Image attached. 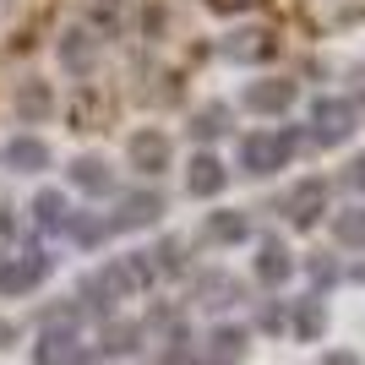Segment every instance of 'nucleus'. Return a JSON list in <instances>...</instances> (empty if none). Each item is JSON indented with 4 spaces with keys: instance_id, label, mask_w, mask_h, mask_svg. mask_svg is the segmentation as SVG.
I'll return each mask as SVG.
<instances>
[{
    "instance_id": "nucleus-16",
    "label": "nucleus",
    "mask_w": 365,
    "mask_h": 365,
    "mask_svg": "<svg viewBox=\"0 0 365 365\" xmlns=\"http://www.w3.org/2000/svg\"><path fill=\"white\" fill-rule=\"evenodd\" d=\"M66 180H71L76 191H88V197H109V191H115V169H109L98 153H82V158H71Z\"/></svg>"
},
{
    "instance_id": "nucleus-29",
    "label": "nucleus",
    "mask_w": 365,
    "mask_h": 365,
    "mask_svg": "<svg viewBox=\"0 0 365 365\" xmlns=\"http://www.w3.org/2000/svg\"><path fill=\"white\" fill-rule=\"evenodd\" d=\"M148 262H153V273H185V240L180 235H164L148 251Z\"/></svg>"
},
{
    "instance_id": "nucleus-11",
    "label": "nucleus",
    "mask_w": 365,
    "mask_h": 365,
    "mask_svg": "<svg viewBox=\"0 0 365 365\" xmlns=\"http://www.w3.org/2000/svg\"><path fill=\"white\" fill-rule=\"evenodd\" d=\"M55 55H61V66H66L71 76H82V82H88L93 66H98V38H93L88 28H66L61 38H55Z\"/></svg>"
},
{
    "instance_id": "nucleus-35",
    "label": "nucleus",
    "mask_w": 365,
    "mask_h": 365,
    "mask_svg": "<svg viewBox=\"0 0 365 365\" xmlns=\"http://www.w3.org/2000/svg\"><path fill=\"white\" fill-rule=\"evenodd\" d=\"M322 365H360V360H354L349 349H333V354H327V360H322Z\"/></svg>"
},
{
    "instance_id": "nucleus-34",
    "label": "nucleus",
    "mask_w": 365,
    "mask_h": 365,
    "mask_svg": "<svg viewBox=\"0 0 365 365\" xmlns=\"http://www.w3.org/2000/svg\"><path fill=\"white\" fill-rule=\"evenodd\" d=\"M11 344H16V322L0 317V349H11Z\"/></svg>"
},
{
    "instance_id": "nucleus-7",
    "label": "nucleus",
    "mask_w": 365,
    "mask_h": 365,
    "mask_svg": "<svg viewBox=\"0 0 365 365\" xmlns=\"http://www.w3.org/2000/svg\"><path fill=\"white\" fill-rule=\"evenodd\" d=\"M82 28L109 44V38H125L131 33V0H82Z\"/></svg>"
},
{
    "instance_id": "nucleus-31",
    "label": "nucleus",
    "mask_w": 365,
    "mask_h": 365,
    "mask_svg": "<svg viewBox=\"0 0 365 365\" xmlns=\"http://www.w3.org/2000/svg\"><path fill=\"white\" fill-rule=\"evenodd\" d=\"M305 273L327 289V284H338V262H333V257H311V262H305Z\"/></svg>"
},
{
    "instance_id": "nucleus-13",
    "label": "nucleus",
    "mask_w": 365,
    "mask_h": 365,
    "mask_svg": "<svg viewBox=\"0 0 365 365\" xmlns=\"http://www.w3.org/2000/svg\"><path fill=\"white\" fill-rule=\"evenodd\" d=\"M224 185H229V169H224V158H218V153H197V158L185 164V191H191L197 202L224 197Z\"/></svg>"
},
{
    "instance_id": "nucleus-26",
    "label": "nucleus",
    "mask_w": 365,
    "mask_h": 365,
    "mask_svg": "<svg viewBox=\"0 0 365 365\" xmlns=\"http://www.w3.org/2000/svg\"><path fill=\"white\" fill-rule=\"evenodd\" d=\"M148 333H164V344H169V354H185V322H180V311H169V305H158L148 317V327H142V338Z\"/></svg>"
},
{
    "instance_id": "nucleus-36",
    "label": "nucleus",
    "mask_w": 365,
    "mask_h": 365,
    "mask_svg": "<svg viewBox=\"0 0 365 365\" xmlns=\"http://www.w3.org/2000/svg\"><path fill=\"white\" fill-rule=\"evenodd\" d=\"M6 235H11V207L0 202V240H6Z\"/></svg>"
},
{
    "instance_id": "nucleus-3",
    "label": "nucleus",
    "mask_w": 365,
    "mask_h": 365,
    "mask_svg": "<svg viewBox=\"0 0 365 365\" xmlns=\"http://www.w3.org/2000/svg\"><path fill=\"white\" fill-rule=\"evenodd\" d=\"M354 125H360V115H354L349 98H317L311 104V142L317 148H344L354 137Z\"/></svg>"
},
{
    "instance_id": "nucleus-21",
    "label": "nucleus",
    "mask_w": 365,
    "mask_h": 365,
    "mask_svg": "<svg viewBox=\"0 0 365 365\" xmlns=\"http://www.w3.org/2000/svg\"><path fill=\"white\" fill-rule=\"evenodd\" d=\"M98 349H104V354H137L142 349V322L109 317L104 327H98Z\"/></svg>"
},
{
    "instance_id": "nucleus-12",
    "label": "nucleus",
    "mask_w": 365,
    "mask_h": 365,
    "mask_svg": "<svg viewBox=\"0 0 365 365\" xmlns=\"http://www.w3.org/2000/svg\"><path fill=\"white\" fill-rule=\"evenodd\" d=\"M11 109H16V120H22V125H44L49 115H55V88H49L44 76H28V82H16Z\"/></svg>"
},
{
    "instance_id": "nucleus-2",
    "label": "nucleus",
    "mask_w": 365,
    "mask_h": 365,
    "mask_svg": "<svg viewBox=\"0 0 365 365\" xmlns=\"http://www.w3.org/2000/svg\"><path fill=\"white\" fill-rule=\"evenodd\" d=\"M300 142H305L300 131H251L240 142V169L245 175H278L300 153Z\"/></svg>"
},
{
    "instance_id": "nucleus-32",
    "label": "nucleus",
    "mask_w": 365,
    "mask_h": 365,
    "mask_svg": "<svg viewBox=\"0 0 365 365\" xmlns=\"http://www.w3.org/2000/svg\"><path fill=\"white\" fill-rule=\"evenodd\" d=\"M344 180H349L354 191H365V153H354V158H349V169H344Z\"/></svg>"
},
{
    "instance_id": "nucleus-8",
    "label": "nucleus",
    "mask_w": 365,
    "mask_h": 365,
    "mask_svg": "<svg viewBox=\"0 0 365 365\" xmlns=\"http://www.w3.org/2000/svg\"><path fill=\"white\" fill-rule=\"evenodd\" d=\"M294 98H300V88H294L289 76H262V82H251V88L240 93V104L251 109V115H289Z\"/></svg>"
},
{
    "instance_id": "nucleus-24",
    "label": "nucleus",
    "mask_w": 365,
    "mask_h": 365,
    "mask_svg": "<svg viewBox=\"0 0 365 365\" xmlns=\"http://www.w3.org/2000/svg\"><path fill=\"white\" fill-rule=\"evenodd\" d=\"M66 218H71V207H66L61 191H38V197H33V224L44 229V235H61Z\"/></svg>"
},
{
    "instance_id": "nucleus-17",
    "label": "nucleus",
    "mask_w": 365,
    "mask_h": 365,
    "mask_svg": "<svg viewBox=\"0 0 365 365\" xmlns=\"http://www.w3.org/2000/svg\"><path fill=\"white\" fill-rule=\"evenodd\" d=\"M289 273H294V257H289V245L278 240V235H267V240L257 245V284L278 289V284H289Z\"/></svg>"
},
{
    "instance_id": "nucleus-6",
    "label": "nucleus",
    "mask_w": 365,
    "mask_h": 365,
    "mask_svg": "<svg viewBox=\"0 0 365 365\" xmlns=\"http://www.w3.org/2000/svg\"><path fill=\"white\" fill-rule=\"evenodd\" d=\"M278 49H284L278 28H235L224 38V61H235V66H267Z\"/></svg>"
},
{
    "instance_id": "nucleus-20",
    "label": "nucleus",
    "mask_w": 365,
    "mask_h": 365,
    "mask_svg": "<svg viewBox=\"0 0 365 365\" xmlns=\"http://www.w3.org/2000/svg\"><path fill=\"white\" fill-rule=\"evenodd\" d=\"M191 294H197V305H207V311H229V305L240 300V284L229 273H202Z\"/></svg>"
},
{
    "instance_id": "nucleus-22",
    "label": "nucleus",
    "mask_w": 365,
    "mask_h": 365,
    "mask_svg": "<svg viewBox=\"0 0 365 365\" xmlns=\"http://www.w3.org/2000/svg\"><path fill=\"white\" fill-rule=\"evenodd\" d=\"M229 120H235L229 104H218V98H213V104H197V109H191V125H185V131H191L197 142H218L229 131Z\"/></svg>"
},
{
    "instance_id": "nucleus-15",
    "label": "nucleus",
    "mask_w": 365,
    "mask_h": 365,
    "mask_svg": "<svg viewBox=\"0 0 365 365\" xmlns=\"http://www.w3.org/2000/svg\"><path fill=\"white\" fill-rule=\"evenodd\" d=\"M137 76H142V88H137V98L142 104H180L185 98V82H180V71H169V66H137Z\"/></svg>"
},
{
    "instance_id": "nucleus-19",
    "label": "nucleus",
    "mask_w": 365,
    "mask_h": 365,
    "mask_svg": "<svg viewBox=\"0 0 365 365\" xmlns=\"http://www.w3.org/2000/svg\"><path fill=\"white\" fill-rule=\"evenodd\" d=\"M245 235H251V218L235 213V207H218V213H207V224H202V240L207 245H240Z\"/></svg>"
},
{
    "instance_id": "nucleus-37",
    "label": "nucleus",
    "mask_w": 365,
    "mask_h": 365,
    "mask_svg": "<svg viewBox=\"0 0 365 365\" xmlns=\"http://www.w3.org/2000/svg\"><path fill=\"white\" fill-rule=\"evenodd\" d=\"M185 365H218V360H207V354H197V360H185Z\"/></svg>"
},
{
    "instance_id": "nucleus-1",
    "label": "nucleus",
    "mask_w": 365,
    "mask_h": 365,
    "mask_svg": "<svg viewBox=\"0 0 365 365\" xmlns=\"http://www.w3.org/2000/svg\"><path fill=\"white\" fill-rule=\"evenodd\" d=\"M115 115H120L115 88H104V82H76L71 104H66V125H71L76 137H104L109 125H115Z\"/></svg>"
},
{
    "instance_id": "nucleus-9",
    "label": "nucleus",
    "mask_w": 365,
    "mask_h": 365,
    "mask_svg": "<svg viewBox=\"0 0 365 365\" xmlns=\"http://www.w3.org/2000/svg\"><path fill=\"white\" fill-rule=\"evenodd\" d=\"M322 213H327V180H317V175L300 180L289 197H284V218H289L294 229H317Z\"/></svg>"
},
{
    "instance_id": "nucleus-18",
    "label": "nucleus",
    "mask_w": 365,
    "mask_h": 365,
    "mask_svg": "<svg viewBox=\"0 0 365 365\" xmlns=\"http://www.w3.org/2000/svg\"><path fill=\"white\" fill-rule=\"evenodd\" d=\"M0 164L11 169V175H38V169H49V142H38V137H11L6 148H0Z\"/></svg>"
},
{
    "instance_id": "nucleus-10",
    "label": "nucleus",
    "mask_w": 365,
    "mask_h": 365,
    "mask_svg": "<svg viewBox=\"0 0 365 365\" xmlns=\"http://www.w3.org/2000/svg\"><path fill=\"white\" fill-rule=\"evenodd\" d=\"M169 202L158 197V191H131V197H120V207H115V218H109V235H125V229H153L158 218H164Z\"/></svg>"
},
{
    "instance_id": "nucleus-28",
    "label": "nucleus",
    "mask_w": 365,
    "mask_h": 365,
    "mask_svg": "<svg viewBox=\"0 0 365 365\" xmlns=\"http://www.w3.org/2000/svg\"><path fill=\"white\" fill-rule=\"evenodd\" d=\"M66 235H71L76 245H88V251H93V245H104V240H109V218H93V213H71V218H66Z\"/></svg>"
},
{
    "instance_id": "nucleus-27",
    "label": "nucleus",
    "mask_w": 365,
    "mask_h": 365,
    "mask_svg": "<svg viewBox=\"0 0 365 365\" xmlns=\"http://www.w3.org/2000/svg\"><path fill=\"white\" fill-rule=\"evenodd\" d=\"M333 240L349 245V251H365V207H344V213H333Z\"/></svg>"
},
{
    "instance_id": "nucleus-30",
    "label": "nucleus",
    "mask_w": 365,
    "mask_h": 365,
    "mask_svg": "<svg viewBox=\"0 0 365 365\" xmlns=\"http://www.w3.org/2000/svg\"><path fill=\"white\" fill-rule=\"evenodd\" d=\"M207 11H218V16H240V11H262L267 0H202Z\"/></svg>"
},
{
    "instance_id": "nucleus-33",
    "label": "nucleus",
    "mask_w": 365,
    "mask_h": 365,
    "mask_svg": "<svg viewBox=\"0 0 365 365\" xmlns=\"http://www.w3.org/2000/svg\"><path fill=\"white\" fill-rule=\"evenodd\" d=\"M262 327H267V333H278V327H284V311H278V305H267V311H262Z\"/></svg>"
},
{
    "instance_id": "nucleus-25",
    "label": "nucleus",
    "mask_w": 365,
    "mask_h": 365,
    "mask_svg": "<svg viewBox=\"0 0 365 365\" xmlns=\"http://www.w3.org/2000/svg\"><path fill=\"white\" fill-rule=\"evenodd\" d=\"M322 333H327V305L311 294V300L294 305V338H300V344H317Z\"/></svg>"
},
{
    "instance_id": "nucleus-14",
    "label": "nucleus",
    "mask_w": 365,
    "mask_h": 365,
    "mask_svg": "<svg viewBox=\"0 0 365 365\" xmlns=\"http://www.w3.org/2000/svg\"><path fill=\"white\" fill-rule=\"evenodd\" d=\"M82 338L76 327H44L38 333V349H33V365H82Z\"/></svg>"
},
{
    "instance_id": "nucleus-5",
    "label": "nucleus",
    "mask_w": 365,
    "mask_h": 365,
    "mask_svg": "<svg viewBox=\"0 0 365 365\" xmlns=\"http://www.w3.org/2000/svg\"><path fill=\"white\" fill-rule=\"evenodd\" d=\"M49 273H55V262L44 251H11V257H0V294H28Z\"/></svg>"
},
{
    "instance_id": "nucleus-23",
    "label": "nucleus",
    "mask_w": 365,
    "mask_h": 365,
    "mask_svg": "<svg viewBox=\"0 0 365 365\" xmlns=\"http://www.w3.org/2000/svg\"><path fill=\"white\" fill-rule=\"evenodd\" d=\"M245 327H213V338H207V360H218V365H240L245 360Z\"/></svg>"
},
{
    "instance_id": "nucleus-4",
    "label": "nucleus",
    "mask_w": 365,
    "mask_h": 365,
    "mask_svg": "<svg viewBox=\"0 0 365 365\" xmlns=\"http://www.w3.org/2000/svg\"><path fill=\"white\" fill-rule=\"evenodd\" d=\"M125 164L137 169V175H164L169 164H175V142H169V131H158V125H137L131 137H125Z\"/></svg>"
}]
</instances>
